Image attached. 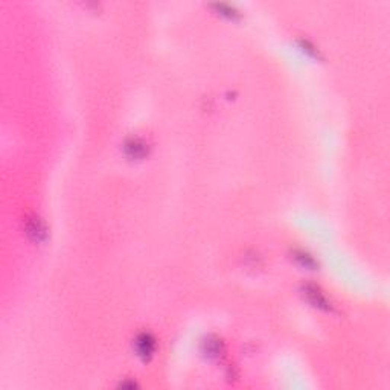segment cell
Returning a JSON list of instances; mask_svg holds the SVG:
<instances>
[{
    "label": "cell",
    "mask_w": 390,
    "mask_h": 390,
    "mask_svg": "<svg viewBox=\"0 0 390 390\" xmlns=\"http://www.w3.org/2000/svg\"><path fill=\"white\" fill-rule=\"evenodd\" d=\"M138 349L140 355H151L154 351V340L148 334H143L138 339Z\"/></svg>",
    "instance_id": "1"
}]
</instances>
